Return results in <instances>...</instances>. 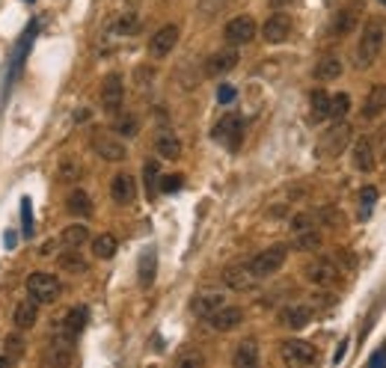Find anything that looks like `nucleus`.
Segmentation results:
<instances>
[{
	"mask_svg": "<svg viewBox=\"0 0 386 368\" xmlns=\"http://www.w3.org/2000/svg\"><path fill=\"white\" fill-rule=\"evenodd\" d=\"M383 42H386V24L380 18H368L359 30V42H357V69H368L371 62L380 57L383 50Z\"/></svg>",
	"mask_w": 386,
	"mask_h": 368,
	"instance_id": "nucleus-1",
	"label": "nucleus"
},
{
	"mask_svg": "<svg viewBox=\"0 0 386 368\" xmlns=\"http://www.w3.org/2000/svg\"><path fill=\"white\" fill-rule=\"evenodd\" d=\"M347 143H351V125L339 119V122L333 125V128H327V131L321 134L315 151H318V158L333 161V158H339V155H342Z\"/></svg>",
	"mask_w": 386,
	"mask_h": 368,
	"instance_id": "nucleus-2",
	"label": "nucleus"
},
{
	"mask_svg": "<svg viewBox=\"0 0 386 368\" xmlns=\"http://www.w3.org/2000/svg\"><path fill=\"white\" fill-rule=\"evenodd\" d=\"M285 259H289V247L285 244H273L268 250H261L259 256L250 259V271L259 276V279H268L273 273H280V268L285 264Z\"/></svg>",
	"mask_w": 386,
	"mask_h": 368,
	"instance_id": "nucleus-3",
	"label": "nucleus"
},
{
	"mask_svg": "<svg viewBox=\"0 0 386 368\" xmlns=\"http://www.w3.org/2000/svg\"><path fill=\"white\" fill-rule=\"evenodd\" d=\"M60 291H63V285H60V279L54 273L36 271V273L27 276V294H30V300L39 303V306H45V303H54L60 297Z\"/></svg>",
	"mask_w": 386,
	"mask_h": 368,
	"instance_id": "nucleus-4",
	"label": "nucleus"
},
{
	"mask_svg": "<svg viewBox=\"0 0 386 368\" xmlns=\"http://www.w3.org/2000/svg\"><path fill=\"white\" fill-rule=\"evenodd\" d=\"M86 318H90V312H86L83 306L69 309V315L63 318V324H60V329L54 333V345H66V348H71V345H74V339H78V336L83 333Z\"/></svg>",
	"mask_w": 386,
	"mask_h": 368,
	"instance_id": "nucleus-5",
	"label": "nucleus"
},
{
	"mask_svg": "<svg viewBox=\"0 0 386 368\" xmlns=\"http://www.w3.org/2000/svg\"><path fill=\"white\" fill-rule=\"evenodd\" d=\"M303 276H306L312 285H318V288L336 285V282L342 279V276H339V268H336V261L327 259V256H321V259H315V261H309L306 268H303Z\"/></svg>",
	"mask_w": 386,
	"mask_h": 368,
	"instance_id": "nucleus-6",
	"label": "nucleus"
},
{
	"mask_svg": "<svg viewBox=\"0 0 386 368\" xmlns=\"http://www.w3.org/2000/svg\"><path fill=\"white\" fill-rule=\"evenodd\" d=\"M241 137H244V119L238 116V113H226V116L214 125V139L223 143L226 149H238Z\"/></svg>",
	"mask_w": 386,
	"mask_h": 368,
	"instance_id": "nucleus-7",
	"label": "nucleus"
},
{
	"mask_svg": "<svg viewBox=\"0 0 386 368\" xmlns=\"http://www.w3.org/2000/svg\"><path fill=\"white\" fill-rule=\"evenodd\" d=\"M280 357H282L285 365H312V362L318 360V353H315V348L309 345V341H303V339H289V341H282Z\"/></svg>",
	"mask_w": 386,
	"mask_h": 368,
	"instance_id": "nucleus-8",
	"label": "nucleus"
},
{
	"mask_svg": "<svg viewBox=\"0 0 386 368\" xmlns=\"http://www.w3.org/2000/svg\"><path fill=\"white\" fill-rule=\"evenodd\" d=\"M223 282L232 291H253L259 285V276L250 271V261H238L223 271Z\"/></svg>",
	"mask_w": 386,
	"mask_h": 368,
	"instance_id": "nucleus-9",
	"label": "nucleus"
},
{
	"mask_svg": "<svg viewBox=\"0 0 386 368\" xmlns=\"http://www.w3.org/2000/svg\"><path fill=\"white\" fill-rule=\"evenodd\" d=\"M256 21L250 18V15H238V18H232L226 27H223V36H226V42L229 45H250L253 39H256Z\"/></svg>",
	"mask_w": 386,
	"mask_h": 368,
	"instance_id": "nucleus-10",
	"label": "nucleus"
},
{
	"mask_svg": "<svg viewBox=\"0 0 386 368\" xmlns=\"http://www.w3.org/2000/svg\"><path fill=\"white\" fill-rule=\"evenodd\" d=\"M179 45V27L176 24H164L155 36H152V42H149V57L152 60H164L172 54V48Z\"/></svg>",
	"mask_w": 386,
	"mask_h": 368,
	"instance_id": "nucleus-11",
	"label": "nucleus"
},
{
	"mask_svg": "<svg viewBox=\"0 0 386 368\" xmlns=\"http://www.w3.org/2000/svg\"><path fill=\"white\" fill-rule=\"evenodd\" d=\"M92 151H95L98 158L113 161V163H119V161L128 158L125 143H122V139H116V137H110V134H95V137H92Z\"/></svg>",
	"mask_w": 386,
	"mask_h": 368,
	"instance_id": "nucleus-12",
	"label": "nucleus"
},
{
	"mask_svg": "<svg viewBox=\"0 0 386 368\" xmlns=\"http://www.w3.org/2000/svg\"><path fill=\"white\" fill-rule=\"evenodd\" d=\"M238 50L235 48H223V50H214L208 60H205V74L208 78H223V74H229L235 66H238Z\"/></svg>",
	"mask_w": 386,
	"mask_h": 368,
	"instance_id": "nucleus-13",
	"label": "nucleus"
},
{
	"mask_svg": "<svg viewBox=\"0 0 386 368\" xmlns=\"http://www.w3.org/2000/svg\"><path fill=\"white\" fill-rule=\"evenodd\" d=\"M261 36H265L268 45H282L291 36V18L285 12H273L265 21V27H261Z\"/></svg>",
	"mask_w": 386,
	"mask_h": 368,
	"instance_id": "nucleus-14",
	"label": "nucleus"
},
{
	"mask_svg": "<svg viewBox=\"0 0 386 368\" xmlns=\"http://www.w3.org/2000/svg\"><path fill=\"white\" fill-rule=\"evenodd\" d=\"M244 324V309L241 306H220L214 315L208 318V327L217 329V333H232Z\"/></svg>",
	"mask_w": 386,
	"mask_h": 368,
	"instance_id": "nucleus-15",
	"label": "nucleus"
},
{
	"mask_svg": "<svg viewBox=\"0 0 386 368\" xmlns=\"http://www.w3.org/2000/svg\"><path fill=\"white\" fill-rule=\"evenodd\" d=\"M122 98H125V83H122L119 74H107L102 83V107L107 113H119Z\"/></svg>",
	"mask_w": 386,
	"mask_h": 368,
	"instance_id": "nucleus-16",
	"label": "nucleus"
},
{
	"mask_svg": "<svg viewBox=\"0 0 386 368\" xmlns=\"http://www.w3.org/2000/svg\"><path fill=\"white\" fill-rule=\"evenodd\" d=\"M110 196H113L116 205H131L137 196V179L131 172H116L113 182H110Z\"/></svg>",
	"mask_w": 386,
	"mask_h": 368,
	"instance_id": "nucleus-17",
	"label": "nucleus"
},
{
	"mask_svg": "<svg viewBox=\"0 0 386 368\" xmlns=\"http://www.w3.org/2000/svg\"><path fill=\"white\" fill-rule=\"evenodd\" d=\"M312 306H306V303H289V306H282L280 312V324L289 327V329H303L309 321H312Z\"/></svg>",
	"mask_w": 386,
	"mask_h": 368,
	"instance_id": "nucleus-18",
	"label": "nucleus"
},
{
	"mask_svg": "<svg viewBox=\"0 0 386 368\" xmlns=\"http://www.w3.org/2000/svg\"><path fill=\"white\" fill-rule=\"evenodd\" d=\"M351 161H354V167H357L359 172H371V170H375L378 158H375V146H371V139H368V137H359L357 143H354Z\"/></svg>",
	"mask_w": 386,
	"mask_h": 368,
	"instance_id": "nucleus-19",
	"label": "nucleus"
},
{
	"mask_svg": "<svg viewBox=\"0 0 386 368\" xmlns=\"http://www.w3.org/2000/svg\"><path fill=\"white\" fill-rule=\"evenodd\" d=\"M220 306H226V303H223V294H220V291H205V294H196L193 303H191L193 315H199V318H205V321H208Z\"/></svg>",
	"mask_w": 386,
	"mask_h": 368,
	"instance_id": "nucleus-20",
	"label": "nucleus"
},
{
	"mask_svg": "<svg viewBox=\"0 0 386 368\" xmlns=\"http://www.w3.org/2000/svg\"><path fill=\"white\" fill-rule=\"evenodd\" d=\"M386 110V83L371 86L366 101H363V119H375Z\"/></svg>",
	"mask_w": 386,
	"mask_h": 368,
	"instance_id": "nucleus-21",
	"label": "nucleus"
},
{
	"mask_svg": "<svg viewBox=\"0 0 386 368\" xmlns=\"http://www.w3.org/2000/svg\"><path fill=\"white\" fill-rule=\"evenodd\" d=\"M155 151L164 161H176V158H181V139L172 131H160L155 137Z\"/></svg>",
	"mask_w": 386,
	"mask_h": 368,
	"instance_id": "nucleus-22",
	"label": "nucleus"
},
{
	"mask_svg": "<svg viewBox=\"0 0 386 368\" xmlns=\"http://www.w3.org/2000/svg\"><path fill=\"white\" fill-rule=\"evenodd\" d=\"M18 329H30L36 321H39V303L36 300H27V303H18L15 306V315H12Z\"/></svg>",
	"mask_w": 386,
	"mask_h": 368,
	"instance_id": "nucleus-23",
	"label": "nucleus"
},
{
	"mask_svg": "<svg viewBox=\"0 0 386 368\" xmlns=\"http://www.w3.org/2000/svg\"><path fill=\"white\" fill-rule=\"evenodd\" d=\"M312 74H315V81H321V83H330V81H336V78H342V60L321 57Z\"/></svg>",
	"mask_w": 386,
	"mask_h": 368,
	"instance_id": "nucleus-24",
	"label": "nucleus"
},
{
	"mask_svg": "<svg viewBox=\"0 0 386 368\" xmlns=\"http://www.w3.org/2000/svg\"><path fill=\"white\" fill-rule=\"evenodd\" d=\"M232 362L238 365V368H256L259 365V345H256L253 339L241 341L238 350H235V357H232Z\"/></svg>",
	"mask_w": 386,
	"mask_h": 368,
	"instance_id": "nucleus-25",
	"label": "nucleus"
},
{
	"mask_svg": "<svg viewBox=\"0 0 386 368\" xmlns=\"http://www.w3.org/2000/svg\"><path fill=\"white\" fill-rule=\"evenodd\" d=\"M57 264H60V268H63L66 273H86V271H90V264H86V259L81 256V250H74V247H69L63 256L57 259Z\"/></svg>",
	"mask_w": 386,
	"mask_h": 368,
	"instance_id": "nucleus-26",
	"label": "nucleus"
},
{
	"mask_svg": "<svg viewBox=\"0 0 386 368\" xmlns=\"http://www.w3.org/2000/svg\"><path fill=\"white\" fill-rule=\"evenodd\" d=\"M116 250H119V240H116L113 235H110V232L92 238V256H95V259L107 261V259H113V256H116Z\"/></svg>",
	"mask_w": 386,
	"mask_h": 368,
	"instance_id": "nucleus-27",
	"label": "nucleus"
},
{
	"mask_svg": "<svg viewBox=\"0 0 386 368\" xmlns=\"http://www.w3.org/2000/svg\"><path fill=\"white\" fill-rule=\"evenodd\" d=\"M155 264H158V256H155V250L149 247L143 250V256H140V264H137V273H140V285L149 288L155 282Z\"/></svg>",
	"mask_w": 386,
	"mask_h": 368,
	"instance_id": "nucleus-28",
	"label": "nucleus"
},
{
	"mask_svg": "<svg viewBox=\"0 0 386 368\" xmlns=\"http://www.w3.org/2000/svg\"><path fill=\"white\" fill-rule=\"evenodd\" d=\"M354 27H357V12L342 9V12H336V21H333L330 33L336 36V39H342V36H351Z\"/></svg>",
	"mask_w": 386,
	"mask_h": 368,
	"instance_id": "nucleus-29",
	"label": "nucleus"
},
{
	"mask_svg": "<svg viewBox=\"0 0 386 368\" xmlns=\"http://www.w3.org/2000/svg\"><path fill=\"white\" fill-rule=\"evenodd\" d=\"M66 208H69V214H74V217H90V214H92V199H90V193H83V190H71Z\"/></svg>",
	"mask_w": 386,
	"mask_h": 368,
	"instance_id": "nucleus-30",
	"label": "nucleus"
},
{
	"mask_svg": "<svg viewBox=\"0 0 386 368\" xmlns=\"http://www.w3.org/2000/svg\"><path fill=\"white\" fill-rule=\"evenodd\" d=\"M60 240H63L66 247L81 250V247L86 244V240H90V229H86V226H81V223H71V226H66V229H63Z\"/></svg>",
	"mask_w": 386,
	"mask_h": 368,
	"instance_id": "nucleus-31",
	"label": "nucleus"
},
{
	"mask_svg": "<svg viewBox=\"0 0 386 368\" xmlns=\"http://www.w3.org/2000/svg\"><path fill=\"white\" fill-rule=\"evenodd\" d=\"M294 250H301V252H312V250H321V235L309 226V229H301L294 235Z\"/></svg>",
	"mask_w": 386,
	"mask_h": 368,
	"instance_id": "nucleus-32",
	"label": "nucleus"
},
{
	"mask_svg": "<svg viewBox=\"0 0 386 368\" xmlns=\"http://www.w3.org/2000/svg\"><path fill=\"white\" fill-rule=\"evenodd\" d=\"M375 202H378V187H375V184H366L363 190H359V217L368 220V214H371V208H375Z\"/></svg>",
	"mask_w": 386,
	"mask_h": 368,
	"instance_id": "nucleus-33",
	"label": "nucleus"
},
{
	"mask_svg": "<svg viewBox=\"0 0 386 368\" xmlns=\"http://www.w3.org/2000/svg\"><path fill=\"white\" fill-rule=\"evenodd\" d=\"M309 98H312V119H330V95L324 90H315Z\"/></svg>",
	"mask_w": 386,
	"mask_h": 368,
	"instance_id": "nucleus-34",
	"label": "nucleus"
},
{
	"mask_svg": "<svg viewBox=\"0 0 386 368\" xmlns=\"http://www.w3.org/2000/svg\"><path fill=\"white\" fill-rule=\"evenodd\" d=\"M351 110V95L347 93H339V95H330V119H345V113Z\"/></svg>",
	"mask_w": 386,
	"mask_h": 368,
	"instance_id": "nucleus-35",
	"label": "nucleus"
},
{
	"mask_svg": "<svg viewBox=\"0 0 386 368\" xmlns=\"http://www.w3.org/2000/svg\"><path fill=\"white\" fill-rule=\"evenodd\" d=\"M137 27H140V18H137L134 12H122V18L113 24V30H116L119 36H128V33H134Z\"/></svg>",
	"mask_w": 386,
	"mask_h": 368,
	"instance_id": "nucleus-36",
	"label": "nucleus"
},
{
	"mask_svg": "<svg viewBox=\"0 0 386 368\" xmlns=\"http://www.w3.org/2000/svg\"><path fill=\"white\" fill-rule=\"evenodd\" d=\"M137 128H140V125H137L134 116H119V119H116V131H119L122 137H137Z\"/></svg>",
	"mask_w": 386,
	"mask_h": 368,
	"instance_id": "nucleus-37",
	"label": "nucleus"
},
{
	"mask_svg": "<svg viewBox=\"0 0 386 368\" xmlns=\"http://www.w3.org/2000/svg\"><path fill=\"white\" fill-rule=\"evenodd\" d=\"M6 357H12V360H18L21 353H24V339L21 336H6Z\"/></svg>",
	"mask_w": 386,
	"mask_h": 368,
	"instance_id": "nucleus-38",
	"label": "nucleus"
},
{
	"mask_svg": "<svg viewBox=\"0 0 386 368\" xmlns=\"http://www.w3.org/2000/svg\"><path fill=\"white\" fill-rule=\"evenodd\" d=\"M143 172H146V190H149V196H152L155 193V184H158V163L149 161L146 167H143Z\"/></svg>",
	"mask_w": 386,
	"mask_h": 368,
	"instance_id": "nucleus-39",
	"label": "nucleus"
},
{
	"mask_svg": "<svg viewBox=\"0 0 386 368\" xmlns=\"http://www.w3.org/2000/svg\"><path fill=\"white\" fill-rule=\"evenodd\" d=\"M181 184H184L181 175H164V182H160V190H164V193H172V190H179Z\"/></svg>",
	"mask_w": 386,
	"mask_h": 368,
	"instance_id": "nucleus-40",
	"label": "nucleus"
},
{
	"mask_svg": "<svg viewBox=\"0 0 386 368\" xmlns=\"http://www.w3.org/2000/svg\"><path fill=\"white\" fill-rule=\"evenodd\" d=\"M21 217H24V235H33V220H30V199H21Z\"/></svg>",
	"mask_w": 386,
	"mask_h": 368,
	"instance_id": "nucleus-41",
	"label": "nucleus"
},
{
	"mask_svg": "<svg viewBox=\"0 0 386 368\" xmlns=\"http://www.w3.org/2000/svg\"><path fill=\"white\" fill-rule=\"evenodd\" d=\"M309 226H312V220H309L306 214H297V217L291 220V229H294V232H301V229H309Z\"/></svg>",
	"mask_w": 386,
	"mask_h": 368,
	"instance_id": "nucleus-42",
	"label": "nucleus"
},
{
	"mask_svg": "<svg viewBox=\"0 0 386 368\" xmlns=\"http://www.w3.org/2000/svg\"><path fill=\"white\" fill-rule=\"evenodd\" d=\"M217 98H220V104H229V101L235 98V90H232V86H220V90H217Z\"/></svg>",
	"mask_w": 386,
	"mask_h": 368,
	"instance_id": "nucleus-43",
	"label": "nucleus"
},
{
	"mask_svg": "<svg viewBox=\"0 0 386 368\" xmlns=\"http://www.w3.org/2000/svg\"><path fill=\"white\" fill-rule=\"evenodd\" d=\"M181 365H202V357H181Z\"/></svg>",
	"mask_w": 386,
	"mask_h": 368,
	"instance_id": "nucleus-44",
	"label": "nucleus"
},
{
	"mask_svg": "<svg viewBox=\"0 0 386 368\" xmlns=\"http://www.w3.org/2000/svg\"><path fill=\"white\" fill-rule=\"evenodd\" d=\"M291 4H294V0H270L273 9H285V6H291Z\"/></svg>",
	"mask_w": 386,
	"mask_h": 368,
	"instance_id": "nucleus-45",
	"label": "nucleus"
},
{
	"mask_svg": "<svg viewBox=\"0 0 386 368\" xmlns=\"http://www.w3.org/2000/svg\"><path fill=\"white\" fill-rule=\"evenodd\" d=\"M380 155H383V161H386V125L380 128Z\"/></svg>",
	"mask_w": 386,
	"mask_h": 368,
	"instance_id": "nucleus-46",
	"label": "nucleus"
},
{
	"mask_svg": "<svg viewBox=\"0 0 386 368\" xmlns=\"http://www.w3.org/2000/svg\"><path fill=\"white\" fill-rule=\"evenodd\" d=\"M15 240H18L15 232H6V247H15Z\"/></svg>",
	"mask_w": 386,
	"mask_h": 368,
	"instance_id": "nucleus-47",
	"label": "nucleus"
},
{
	"mask_svg": "<svg viewBox=\"0 0 386 368\" xmlns=\"http://www.w3.org/2000/svg\"><path fill=\"white\" fill-rule=\"evenodd\" d=\"M378 4H383V6H386V0H378Z\"/></svg>",
	"mask_w": 386,
	"mask_h": 368,
	"instance_id": "nucleus-48",
	"label": "nucleus"
},
{
	"mask_svg": "<svg viewBox=\"0 0 386 368\" xmlns=\"http://www.w3.org/2000/svg\"><path fill=\"white\" fill-rule=\"evenodd\" d=\"M27 4H30V0H27Z\"/></svg>",
	"mask_w": 386,
	"mask_h": 368,
	"instance_id": "nucleus-49",
	"label": "nucleus"
}]
</instances>
